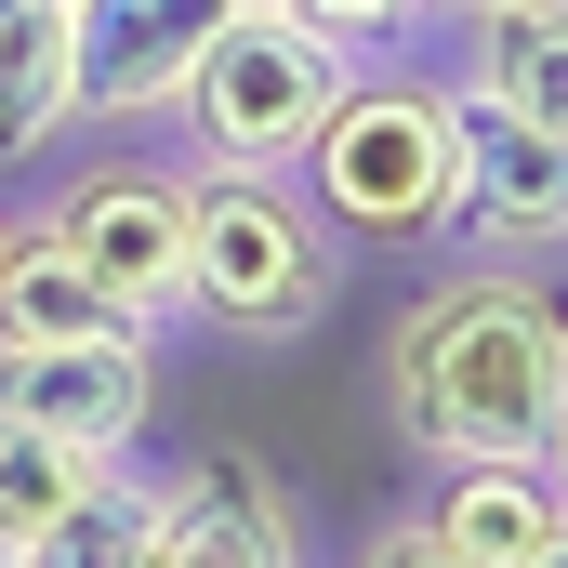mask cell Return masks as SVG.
<instances>
[{
  "label": "cell",
  "instance_id": "1",
  "mask_svg": "<svg viewBox=\"0 0 568 568\" xmlns=\"http://www.w3.org/2000/svg\"><path fill=\"white\" fill-rule=\"evenodd\" d=\"M384 410L424 463H556L568 436V304L516 265L424 291L384 344Z\"/></svg>",
  "mask_w": 568,
  "mask_h": 568
},
{
  "label": "cell",
  "instance_id": "2",
  "mask_svg": "<svg viewBox=\"0 0 568 568\" xmlns=\"http://www.w3.org/2000/svg\"><path fill=\"white\" fill-rule=\"evenodd\" d=\"M291 172H304V212L331 239H436L449 185H463L449 93H424V80H344L317 106V133L291 145Z\"/></svg>",
  "mask_w": 568,
  "mask_h": 568
},
{
  "label": "cell",
  "instance_id": "3",
  "mask_svg": "<svg viewBox=\"0 0 568 568\" xmlns=\"http://www.w3.org/2000/svg\"><path fill=\"white\" fill-rule=\"evenodd\" d=\"M185 304L239 344H304L331 317V225L278 172H185Z\"/></svg>",
  "mask_w": 568,
  "mask_h": 568
},
{
  "label": "cell",
  "instance_id": "4",
  "mask_svg": "<svg viewBox=\"0 0 568 568\" xmlns=\"http://www.w3.org/2000/svg\"><path fill=\"white\" fill-rule=\"evenodd\" d=\"M344 93V53L304 27V13H278V0H239L212 40H199V67H185V120H199V145H212V172H291V145L317 133V106Z\"/></svg>",
  "mask_w": 568,
  "mask_h": 568
},
{
  "label": "cell",
  "instance_id": "5",
  "mask_svg": "<svg viewBox=\"0 0 568 568\" xmlns=\"http://www.w3.org/2000/svg\"><path fill=\"white\" fill-rule=\"evenodd\" d=\"M93 278H106V304L133 317V331H159L172 304H185V172H145V159H106V172H80L53 212H40Z\"/></svg>",
  "mask_w": 568,
  "mask_h": 568
},
{
  "label": "cell",
  "instance_id": "6",
  "mask_svg": "<svg viewBox=\"0 0 568 568\" xmlns=\"http://www.w3.org/2000/svg\"><path fill=\"white\" fill-rule=\"evenodd\" d=\"M225 13H239V0H67V80H80V120H159Z\"/></svg>",
  "mask_w": 568,
  "mask_h": 568
},
{
  "label": "cell",
  "instance_id": "7",
  "mask_svg": "<svg viewBox=\"0 0 568 568\" xmlns=\"http://www.w3.org/2000/svg\"><path fill=\"white\" fill-rule=\"evenodd\" d=\"M449 145H463L449 225H476V239H568V133L489 106V93H449Z\"/></svg>",
  "mask_w": 568,
  "mask_h": 568
},
{
  "label": "cell",
  "instance_id": "8",
  "mask_svg": "<svg viewBox=\"0 0 568 568\" xmlns=\"http://www.w3.org/2000/svg\"><path fill=\"white\" fill-rule=\"evenodd\" d=\"M133 568H304V529H291L265 463H199V476L159 489Z\"/></svg>",
  "mask_w": 568,
  "mask_h": 568
},
{
  "label": "cell",
  "instance_id": "9",
  "mask_svg": "<svg viewBox=\"0 0 568 568\" xmlns=\"http://www.w3.org/2000/svg\"><path fill=\"white\" fill-rule=\"evenodd\" d=\"M0 410L106 463L145 424V344H40V357H0Z\"/></svg>",
  "mask_w": 568,
  "mask_h": 568
},
{
  "label": "cell",
  "instance_id": "10",
  "mask_svg": "<svg viewBox=\"0 0 568 568\" xmlns=\"http://www.w3.org/2000/svg\"><path fill=\"white\" fill-rule=\"evenodd\" d=\"M40 344H145V331L53 225H0V357H40Z\"/></svg>",
  "mask_w": 568,
  "mask_h": 568
},
{
  "label": "cell",
  "instance_id": "11",
  "mask_svg": "<svg viewBox=\"0 0 568 568\" xmlns=\"http://www.w3.org/2000/svg\"><path fill=\"white\" fill-rule=\"evenodd\" d=\"M556 516H568V503H556L542 463H449V489L424 503V529H436L463 568H529Z\"/></svg>",
  "mask_w": 568,
  "mask_h": 568
},
{
  "label": "cell",
  "instance_id": "12",
  "mask_svg": "<svg viewBox=\"0 0 568 568\" xmlns=\"http://www.w3.org/2000/svg\"><path fill=\"white\" fill-rule=\"evenodd\" d=\"M463 93H489V106L568 133V0H489V13H476V67H463Z\"/></svg>",
  "mask_w": 568,
  "mask_h": 568
},
{
  "label": "cell",
  "instance_id": "13",
  "mask_svg": "<svg viewBox=\"0 0 568 568\" xmlns=\"http://www.w3.org/2000/svg\"><path fill=\"white\" fill-rule=\"evenodd\" d=\"M67 120H80L67 13H53V0H0V159H40Z\"/></svg>",
  "mask_w": 568,
  "mask_h": 568
},
{
  "label": "cell",
  "instance_id": "14",
  "mask_svg": "<svg viewBox=\"0 0 568 568\" xmlns=\"http://www.w3.org/2000/svg\"><path fill=\"white\" fill-rule=\"evenodd\" d=\"M93 476H106L93 449H67V436H40V424H13V410H0V542L27 556V542H40Z\"/></svg>",
  "mask_w": 568,
  "mask_h": 568
},
{
  "label": "cell",
  "instance_id": "15",
  "mask_svg": "<svg viewBox=\"0 0 568 568\" xmlns=\"http://www.w3.org/2000/svg\"><path fill=\"white\" fill-rule=\"evenodd\" d=\"M278 13H304V27H317L331 53H357V40H384V27H410L424 0H278Z\"/></svg>",
  "mask_w": 568,
  "mask_h": 568
},
{
  "label": "cell",
  "instance_id": "16",
  "mask_svg": "<svg viewBox=\"0 0 568 568\" xmlns=\"http://www.w3.org/2000/svg\"><path fill=\"white\" fill-rule=\"evenodd\" d=\"M357 568H463V556H449V542H436L424 516H410V529H384V542H371Z\"/></svg>",
  "mask_w": 568,
  "mask_h": 568
},
{
  "label": "cell",
  "instance_id": "17",
  "mask_svg": "<svg viewBox=\"0 0 568 568\" xmlns=\"http://www.w3.org/2000/svg\"><path fill=\"white\" fill-rule=\"evenodd\" d=\"M529 568H568V516H556V529H542V556H529Z\"/></svg>",
  "mask_w": 568,
  "mask_h": 568
},
{
  "label": "cell",
  "instance_id": "18",
  "mask_svg": "<svg viewBox=\"0 0 568 568\" xmlns=\"http://www.w3.org/2000/svg\"><path fill=\"white\" fill-rule=\"evenodd\" d=\"M424 13H489V0H424Z\"/></svg>",
  "mask_w": 568,
  "mask_h": 568
},
{
  "label": "cell",
  "instance_id": "19",
  "mask_svg": "<svg viewBox=\"0 0 568 568\" xmlns=\"http://www.w3.org/2000/svg\"><path fill=\"white\" fill-rule=\"evenodd\" d=\"M556 503H568V436H556Z\"/></svg>",
  "mask_w": 568,
  "mask_h": 568
},
{
  "label": "cell",
  "instance_id": "20",
  "mask_svg": "<svg viewBox=\"0 0 568 568\" xmlns=\"http://www.w3.org/2000/svg\"><path fill=\"white\" fill-rule=\"evenodd\" d=\"M0 568H27V556H13V542H0Z\"/></svg>",
  "mask_w": 568,
  "mask_h": 568
},
{
  "label": "cell",
  "instance_id": "21",
  "mask_svg": "<svg viewBox=\"0 0 568 568\" xmlns=\"http://www.w3.org/2000/svg\"><path fill=\"white\" fill-rule=\"evenodd\" d=\"M53 13H67V0H53Z\"/></svg>",
  "mask_w": 568,
  "mask_h": 568
}]
</instances>
